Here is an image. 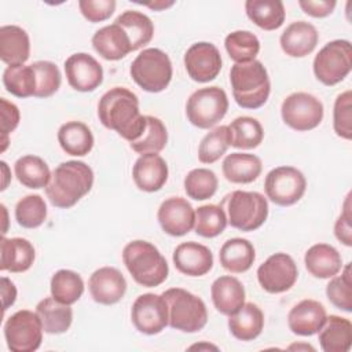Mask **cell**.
<instances>
[{"instance_id":"cell-1","label":"cell","mask_w":352,"mask_h":352,"mask_svg":"<svg viewBox=\"0 0 352 352\" xmlns=\"http://www.w3.org/2000/svg\"><path fill=\"white\" fill-rule=\"evenodd\" d=\"M98 116L107 129L116 131L129 143L138 140L146 128V116L139 110L138 96L124 87H114L102 95Z\"/></svg>"},{"instance_id":"cell-2","label":"cell","mask_w":352,"mask_h":352,"mask_svg":"<svg viewBox=\"0 0 352 352\" xmlns=\"http://www.w3.org/2000/svg\"><path fill=\"white\" fill-rule=\"evenodd\" d=\"M94 184V172L82 161H66L59 164L45 187L50 202L60 209L74 206Z\"/></svg>"},{"instance_id":"cell-3","label":"cell","mask_w":352,"mask_h":352,"mask_svg":"<svg viewBox=\"0 0 352 352\" xmlns=\"http://www.w3.org/2000/svg\"><path fill=\"white\" fill-rule=\"evenodd\" d=\"M232 96L242 109H258L270 96L271 81L264 65L254 59L235 63L230 70Z\"/></svg>"},{"instance_id":"cell-4","label":"cell","mask_w":352,"mask_h":352,"mask_svg":"<svg viewBox=\"0 0 352 352\" xmlns=\"http://www.w3.org/2000/svg\"><path fill=\"white\" fill-rule=\"evenodd\" d=\"M122 261L136 283L155 287L168 278V263L160 250L150 242L136 239L125 245Z\"/></svg>"},{"instance_id":"cell-5","label":"cell","mask_w":352,"mask_h":352,"mask_svg":"<svg viewBox=\"0 0 352 352\" xmlns=\"http://www.w3.org/2000/svg\"><path fill=\"white\" fill-rule=\"evenodd\" d=\"M168 304L169 326L184 333H197L208 322V309L202 298L180 287H172L162 293Z\"/></svg>"},{"instance_id":"cell-6","label":"cell","mask_w":352,"mask_h":352,"mask_svg":"<svg viewBox=\"0 0 352 352\" xmlns=\"http://www.w3.org/2000/svg\"><path fill=\"white\" fill-rule=\"evenodd\" d=\"M132 80L147 92L164 91L172 80V62L160 48H146L131 63Z\"/></svg>"},{"instance_id":"cell-7","label":"cell","mask_w":352,"mask_h":352,"mask_svg":"<svg viewBox=\"0 0 352 352\" xmlns=\"http://www.w3.org/2000/svg\"><path fill=\"white\" fill-rule=\"evenodd\" d=\"M228 223L239 231H254L260 228L268 217V202L257 191H232L226 197Z\"/></svg>"},{"instance_id":"cell-8","label":"cell","mask_w":352,"mask_h":352,"mask_svg":"<svg viewBox=\"0 0 352 352\" xmlns=\"http://www.w3.org/2000/svg\"><path fill=\"white\" fill-rule=\"evenodd\" d=\"M228 110V98L220 87L199 88L190 95L186 103L188 121L201 129H209L221 121Z\"/></svg>"},{"instance_id":"cell-9","label":"cell","mask_w":352,"mask_h":352,"mask_svg":"<svg viewBox=\"0 0 352 352\" xmlns=\"http://www.w3.org/2000/svg\"><path fill=\"white\" fill-rule=\"evenodd\" d=\"M352 69V47L348 40H333L314 59L315 77L324 85L341 82Z\"/></svg>"},{"instance_id":"cell-10","label":"cell","mask_w":352,"mask_h":352,"mask_svg":"<svg viewBox=\"0 0 352 352\" xmlns=\"http://www.w3.org/2000/svg\"><path fill=\"white\" fill-rule=\"evenodd\" d=\"M43 324L37 312L21 309L4 323V337L10 351L33 352L43 341Z\"/></svg>"},{"instance_id":"cell-11","label":"cell","mask_w":352,"mask_h":352,"mask_svg":"<svg viewBox=\"0 0 352 352\" xmlns=\"http://www.w3.org/2000/svg\"><path fill=\"white\" fill-rule=\"evenodd\" d=\"M307 188V180L294 166H278L271 169L264 180L267 197L279 206H290L298 202Z\"/></svg>"},{"instance_id":"cell-12","label":"cell","mask_w":352,"mask_h":352,"mask_svg":"<svg viewBox=\"0 0 352 352\" xmlns=\"http://www.w3.org/2000/svg\"><path fill=\"white\" fill-rule=\"evenodd\" d=\"M323 103L308 92L290 94L280 107L283 122L298 132L316 128L323 120Z\"/></svg>"},{"instance_id":"cell-13","label":"cell","mask_w":352,"mask_h":352,"mask_svg":"<svg viewBox=\"0 0 352 352\" xmlns=\"http://www.w3.org/2000/svg\"><path fill=\"white\" fill-rule=\"evenodd\" d=\"M131 319L138 331L154 336L169 324L168 304L162 294L146 293L139 296L131 309Z\"/></svg>"},{"instance_id":"cell-14","label":"cell","mask_w":352,"mask_h":352,"mask_svg":"<svg viewBox=\"0 0 352 352\" xmlns=\"http://www.w3.org/2000/svg\"><path fill=\"white\" fill-rule=\"evenodd\" d=\"M297 278V264L293 257L286 253L271 254L257 268V280L260 286L272 294L287 292L294 286Z\"/></svg>"},{"instance_id":"cell-15","label":"cell","mask_w":352,"mask_h":352,"mask_svg":"<svg viewBox=\"0 0 352 352\" xmlns=\"http://www.w3.org/2000/svg\"><path fill=\"white\" fill-rule=\"evenodd\" d=\"M184 67L191 80L209 82L214 80L221 70V55L214 44L199 41L186 51Z\"/></svg>"},{"instance_id":"cell-16","label":"cell","mask_w":352,"mask_h":352,"mask_svg":"<svg viewBox=\"0 0 352 352\" xmlns=\"http://www.w3.org/2000/svg\"><path fill=\"white\" fill-rule=\"evenodd\" d=\"M69 85L80 92H91L103 81L102 65L89 54L77 52L65 60Z\"/></svg>"},{"instance_id":"cell-17","label":"cell","mask_w":352,"mask_h":352,"mask_svg":"<svg viewBox=\"0 0 352 352\" xmlns=\"http://www.w3.org/2000/svg\"><path fill=\"white\" fill-rule=\"evenodd\" d=\"M157 219L164 232L172 236H183L194 228L195 210L187 199L170 197L160 205Z\"/></svg>"},{"instance_id":"cell-18","label":"cell","mask_w":352,"mask_h":352,"mask_svg":"<svg viewBox=\"0 0 352 352\" xmlns=\"http://www.w3.org/2000/svg\"><path fill=\"white\" fill-rule=\"evenodd\" d=\"M88 289L94 301L103 305H113L124 297L126 280L117 268L102 267L89 276Z\"/></svg>"},{"instance_id":"cell-19","label":"cell","mask_w":352,"mask_h":352,"mask_svg":"<svg viewBox=\"0 0 352 352\" xmlns=\"http://www.w3.org/2000/svg\"><path fill=\"white\" fill-rule=\"evenodd\" d=\"M176 270L188 276H202L213 267V254L209 248L198 242H183L173 250Z\"/></svg>"},{"instance_id":"cell-20","label":"cell","mask_w":352,"mask_h":352,"mask_svg":"<svg viewBox=\"0 0 352 352\" xmlns=\"http://www.w3.org/2000/svg\"><path fill=\"white\" fill-rule=\"evenodd\" d=\"M168 173L166 161L154 153L142 154L132 168V177L136 187L146 192L161 190L168 180Z\"/></svg>"},{"instance_id":"cell-21","label":"cell","mask_w":352,"mask_h":352,"mask_svg":"<svg viewBox=\"0 0 352 352\" xmlns=\"http://www.w3.org/2000/svg\"><path fill=\"white\" fill-rule=\"evenodd\" d=\"M326 309L316 300H302L297 302L287 315L289 329L297 336H314L326 322Z\"/></svg>"},{"instance_id":"cell-22","label":"cell","mask_w":352,"mask_h":352,"mask_svg":"<svg viewBox=\"0 0 352 352\" xmlns=\"http://www.w3.org/2000/svg\"><path fill=\"white\" fill-rule=\"evenodd\" d=\"M318 40L319 33L312 23L297 21L290 23L283 30L279 43L286 55L293 58H302L316 48Z\"/></svg>"},{"instance_id":"cell-23","label":"cell","mask_w":352,"mask_h":352,"mask_svg":"<svg viewBox=\"0 0 352 352\" xmlns=\"http://www.w3.org/2000/svg\"><path fill=\"white\" fill-rule=\"evenodd\" d=\"M92 47L106 60H118L132 51L126 32L117 23L100 28L92 36Z\"/></svg>"},{"instance_id":"cell-24","label":"cell","mask_w":352,"mask_h":352,"mask_svg":"<svg viewBox=\"0 0 352 352\" xmlns=\"http://www.w3.org/2000/svg\"><path fill=\"white\" fill-rule=\"evenodd\" d=\"M305 268L319 279H330L342 270V258L338 250L327 243L312 245L304 256Z\"/></svg>"},{"instance_id":"cell-25","label":"cell","mask_w":352,"mask_h":352,"mask_svg":"<svg viewBox=\"0 0 352 352\" xmlns=\"http://www.w3.org/2000/svg\"><path fill=\"white\" fill-rule=\"evenodd\" d=\"M214 308L223 315L235 314L245 304V287L239 279L231 275L219 276L210 287Z\"/></svg>"},{"instance_id":"cell-26","label":"cell","mask_w":352,"mask_h":352,"mask_svg":"<svg viewBox=\"0 0 352 352\" xmlns=\"http://www.w3.org/2000/svg\"><path fill=\"white\" fill-rule=\"evenodd\" d=\"M0 270L10 272L28 271L36 257L33 245L25 238H6L0 241Z\"/></svg>"},{"instance_id":"cell-27","label":"cell","mask_w":352,"mask_h":352,"mask_svg":"<svg viewBox=\"0 0 352 352\" xmlns=\"http://www.w3.org/2000/svg\"><path fill=\"white\" fill-rule=\"evenodd\" d=\"M30 55V40L25 29L16 25L0 28V58L8 66L23 65Z\"/></svg>"},{"instance_id":"cell-28","label":"cell","mask_w":352,"mask_h":352,"mask_svg":"<svg viewBox=\"0 0 352 352\" xmlns=\"http://www.w3.org/2000/svg\"><path fill=\"white\" fill-rule=\"evenodd\" d=\"M264 327V314L258 305L245 302L235 314L228 316V329L231 334L241 341L257 338Z\"/></svg>"},{"instance_id":"cell-29","label":"cell","mask_w":352,"mask_h":352,"mask_svg":"<svg viewBox=\"0 0 352 352\" xmlns=\"http://www.w3.org/2000/svg\"><path fill=\"white\" fill-rule=\"evenodd\" d=\"M324 352H348L352 345V323L346 318L330 315L318 331Z\"/></svg>"},{"instance_id":"cell-30","label":"cell","mask_w":352,"mask_h":352,"mask_svg":"<svg viewBox=\"0 0 352 352\" xmlns=\"http://www.w3.org/2000/svg\"><path fill=\"white\" fill-rule=\"evenodd\" d=\"M224 177L231 183L248 184L254 182L261 170V160L254 154L248 153H231L228 154L221 165Z\"/></svg>"},{"instance_id":"cell-31","label":"cell","mask_w":352,"mask_h":352,"mask_svg":"<svg viewBox=\"0 0 352 352\" xmlns=\"http://www.w3.org/2000/svg\"><path fill=\"white\" fill-rule=\"evenodd\" d=\"M219 258L224 270L232 274H241L253 265L256 252L252 242L248 239L231 238L220 248Z\"/></svg>"},{"instance_id":"cell-32","label":"cell","mask_w":352,"mask_h":352,"mask_svg":"<svg viewBox=\"0 0 352 352\" xmlns=\"http://www.w3.org/2000/svg\"><path fill=\"white\" fill-rule=\"evenodd\" d=\"M58 142L66 154L84 157L94 147V135L84 122L67 121L58 131Z\"/></svg>"},{"instance_id":"cell-33","label":"cell","mask_w":352,"mask_h":352,"mask_svg":"<svg viewBox=\"0 0 352 352\" xmlns=\"http://www.w3.org/2000/svg\"><path fill=\"white\" fill-rule=\"evenodd\" d=\"M36 312L41 320L43 330L48 334H62L67 331L73 320L70 305L56 301L52 296L41 300L36 305Z\"/></svg>"},{"instance_id":"cell-34","label":"cell","mask_w":352,"mask_h":352,"mask_svg":"<svg viewBox=\"0 0 352 352\" xmlns=\"http://www.w3.org/2000/svg\"><path fill=\"white\" fill-rule=\"evenodd\" d=\"M245 11L249 19L264 30H275L285 22L286 11L280 0H248Z\"/></svg>"},{"instance_id":"cell-35","label":"cell","mask_w":352,"mask_h":352,"mask_svg":"<svg viewBox=\"0 0 352 352\" xmlns=\"http://www.w3.org/2000/svg\"><path fill=\"white\" fill-rule=\"evenodd\" d=\"M114 23L120 25L129 36L132 51H136L148 44L154 34V25L151 19L139 11L128 10L118 15Z\"/></svg>"},{"instance_id":"cell-36","label":"cell","mask_w":352,"mask_h":352,"mask_svg":"<svg viewBox=\"0 0 352 352\" xmlns=\"http://www.w3.org/2000/svg\"><path fill=\"white\" fill-rule=\"evenodd\" d=\"M14 170L18 182L28 188L47 187L51 179V170L47 162L37 155H23L14 164Z\"/></svg>"},{"instance_id":"cell-37","label":"cell","mask_w":352,"mask_h":352,"mask_svg":"<svg viewBox=\"0 0 352 352\" xmlns=\"http://www.w3.org/2000/svg\"><path fill=\"white\" fill-rule=\"evenodd\" d=\"M50 289L51 296L56 301L72 305L82 296L84 282L80 274L72 270H59L52 275Z\"/></svg>"},{"instance_id":"cell-38","label":"cell","mask_w":352,"mask_h":352,"mask_svg":"<svg viewBox=\"0 0 352 352\" xmlns=\"http://www.w3.org/2000/svg\"><path fill=\"white\" fill-rule=\"evenodd\" d=\"M6 89L16 98H29L36 94V73L32 65L8 66L3 73Z\"/></svg>"},{"instance_id":"cell-39","label":"cell","mask_w":352,"mask_h":352,"mask_svg":"<svg viewBox=\"0 0 352 352\" xmlns=\"http://www.w3.org/2000/svg\"><path fill=\"white\" fill-rule=\"evenodd\" d=\"M224 47L235 63H243L256 59L260 51V41L249 30H235L226 37Z\"/></svg>"},{"instance_id":"cell-40","label":"cell","mask_w":352,"mask_h":352,"mask_svg":"<svg viewBox=\"0 0 352 352\" xmlns=\"http://www.w3.org/2000/svg\"><path fill=\"white\" fill-rule=\"evenodd\" d=\"M168 142V132L164 122L153 116H146V128L138 140L129 143L131 148L139 154L162 151Z\"/></svg>"},{"instance_id":"cell-41","label":"cell","mask_w":352,"mask_h":352,"mask_svg":"<svg viewBox=\"0 0 352 352\" xmlns=\"http://www.w3.org/2000/svg\"><path fill=\"white\" fill-rule=\"evenodd\" d=\"M231 133V146L236 148H254L264 138L261 124L253 117H238L228 125Z\"/></svg>"},{"instance_id":"cell-42","label":"cell","mask_w":352,"mask_h":352,"mask_svg":"<svg viewBox=\"0 0 352 352\" xmlns=\"http://www.w3.org/2000/svg\"><path fill=\"white\" fill-rule=\"evenodd\" d=\"M227 216L220 205H202L195 210L194 230L204 238H214L227 227Z\"/></svg>"},{"instance_id":"cell-43","label":"cell","mask_w":352,"mask_h":352,"mask_svg":"<svg viewBox=\"0 0 352 352\" xmlns=\"http://www.w3.org/2000/svg\"><path fill=\"white\" fill-rule=\"evenodd\" d=\"M231 146V133L228 125H220L208 132L198 147V160L202 164H213L223 157Z\"/></svg>"},{"instance_id":"cell-44","label":"cell","mask_w":352,"mask_h":352,"mask_svg":"<svg viewBox=\"0 0 352 352\" xmlns=\"http://www.w3.org/2000/svg\"><path fill=\"white\" fill-rule=\"evenodd\" d=\"M219 180L213 170L206 168H197L184 177L186 194L195 201H205L212 198L217 190Z\"/></svg>"},{"instance_id":"cell-45","label":"cell","mask_w":352,"mask_h":352,"mask_svg":"<svg viewBox=\"0 0 352 352\" xmlns=\"http://www.w3.org/2000/svg\"><path fill=\"white\" fill-rule=\"evenodd\" d=\"M47 219V205L38 194L21 198L15 206V220L23 228H37Z\"/></svg>"},{"instance_id":"cell-46","label":"cell","mask_w":352,"mask_h":352,"mask_svg":"<svg viewBox=\"0 0 352 352\" xmlns=\"http://www.w3.org/2000/svg\"><path fill=\"white\" fill-rule=\"evenodd\" d=\"M326 296L329 301L338 309L352 311V279H351V263H348L341 275H334L326 286Z\"/></svg>"},{"instance_id":"cell-47","label":"cell","mask_w":352,"mask_h":352,"mask_svg":"<svg viewBox=\"0 0 352 352\" xmlns=\"http://www.w3.org/2000/svg\"><path fill=\"white\" fill-rule=\"evenodd\" d=\"M36 73V98H48L60 87V72L54 62L37 60L32 63Z\"/></svg>"},{"instance_id":"cell-48","label":"cell","mask_w":352,"mask_h":352,"mask_svg":"<svg viewBox=\"0 0 352 352\" xmlns=\"http://www.w3.org/2000/svg\"><path fill=\"white\" fill-rule=\"evenodd\" d=\"M333 126L337 136L349 140L352 138V94L341 92L334 102Z\"/></svg>"},{"instance_id":"cell-49","label":"cell","mask_w":352,"mask_h":352,"mask_svg":"<svg viewBox=\"0 0 352 352\" xmlns=\"http://www.w3.org/2000/svg\"><path fill=\"white\" fill-rule=\"evenodd\" d=\"M78 7L85 19L92 23L106 21L116 10L114 0H80Z\"/></svg>"},{"instance_id":"cell-50","label":"cell","mask_w":352,"mask_h":352,"mask_svg":"<svg viewBox=\"0 0 352 352\" xmlns=\"http://www.w3.org/2000/svg\"><path fill=\"white\" fill-rule=\"evenodd\" d=\"M1 104V151L8 146V135L15 131L19 124V109L12 102H8L6 98L0 99Z\"/></svg>"},{"instance_id":"cell-51","label":"cell","mask_w":352,"mask_h":352,"mask_svg":"<svg viewBox=\"0 0 352 352\" xmlns=\"http://www.w3.org/2000/svg\"><path fill=\"white\" fill-rule=\"evenodd\" d=\"M351 194H348L342 213L338 216L334 224V235L336 238L342 242L345 246H352V226H351V204H349Z\"/></svg>"},{"instance_id":"cell-52","label":"cell","mask_w":352,"mask_h":352,"mask_svg":"<svg viewBox=\"0 0 352 352\" xmlns=\"http://www.w3.org/2000/svg\"><path fill=\"white\" fill-rule=\"evenodd\" d=\"M298 4L305 14L314 18H324L334 11L337 3L334 0H300Z\"/></svg>"},{"instance_id":"cell-53","label":"cell","mask_w":352,"mask_h":352,"mask_svg":"<svg viewBox=\"0 0 352 352\" xmlns=\"http://www.w3.org/2000/svg\"><path fill=\"white\" fill-rule=\"evenodd\" d=\"M1 297H3V311L11 307L16 300V287L6 276L1 278Z\"/></svg>"},{"instance_id":"cell-54","label":"cell","mask_w":352,"mask_h":352,"mask_svg":"<svg viewBox=\"0 0 352 352\" xmlns=\"http://www.w3.org/2000/svg\"><path fill=\"white\" fill-rule=\"evenodd\" d=\"M144 6H147L153 10H164V8L173 6V1H154V3H144Z\"/></svg>"},{"instance_id":"cell-55","label":"cell","mask_w":352,"mask_h":352,"mask_svg":"<svg viewBox=\"0 0 352 352\" xmlns=\"http://www.w3.org/2000/svg\"><path fill=\"white\" fill-rule=\"evenodd\" d=\"M1 165V170H3V176H4V180H3V184H1V190H6L7 188V184H8V179H10V175H8V166L4 161L0 162Z\"/></svg>"},{"instance_id":"cell-56","label":"cell","mask_w":352,"mask_h":352,"mask_svg":"<svg viewBox=\"0 0 352 352\" xmlns=\"http://www.w3.org/2000/svg\"><path fill=\"white\" fill-rule=\"evenodd\" d=\"M289 349H311V351H315V348L311 346V345H290Z\"/></svg>"}]
</instances>
